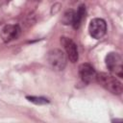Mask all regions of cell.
I'll use <instances>...</instances> for the list:
<instances>
[{"instance_id": "1", "label": "cell", "mask_w": 123, "mask_h": 123, "mask_svg": "<svg viewBox=\"0 0 123 123\" xmlns=\"http://www.w3.org/2000/svg\"><path fill=\"white\" fill-rule=\"evenodd\" d=\"M95 80L98 82V84L101 86H103L105 89H107L111 93L116 94V95L121 94L122 84L114 76L108 74V73H105V72H101V73H98L96 75Z\"/></svg>"}, {"instance_id": "2", "label": "cell", "mask_w": 123, "mask_h": 123, "mask_svg": "<svg viewBox=\"0 0 123 123\" xmlns=\"http://www.w3.org/2000/svg\"><path fill=\"white\" fill-rule=\"evenodd\" d=\"M47 61L49 65L56 71H62L66 65V56L60 49H52L48 52Z\"/></svg>"}, {"instance_id": "3", "label": "cell", "mask_w": 123, "mask_h": 123, "mask_svg": "<svg viewBox=\"0 0 123 123\" xmlns=\"http://www.w3.org/2000/svg\"><path fill=\"white\" fill-rule=\"evenodd\" d=\"M106 65L108 69L115 76L122 78L123 76V65L122 58L118 53L111 52L106 56Z\"/></svg>"}, {"instance_id": "4", "label": "cell", "mask_w": 123, "mask_h": 123, "mask_svg": "<svg viewBox=\"0 0 123 123\" xmlns=\"http://www.w3.org/2000/svg\"><path fill=\"white\" fill-rule=\"evenodd\" d=\"M107 31V25L104 19L102 18H94L90 21L88 25L89 35L96 39L103 37Z\"/></svg>"}, {"instance_id": "5", "label": "cell", "mask_w": 123, "mask_h": 123, "mask_svg": "<svg viewBox=\"0 0 123 123\" xmlns=\"http://www.w3.org/2000/svg\"><path fill=\"white\" fill-rule=\"evenodd\" d=\"M61 42L66 52V57L71 62H76L79 59V54H78V48L76 43L69 37H61Z\"/></svg>"}, {"instance_id": "6", "label": "cell", "mask_w": 123, "mask_h": 123, "mask_svg": "<svg viewBox=\"0 0 123 123\" xmlns=\"http://www.w3.org/2000/svg\"><path fill=\"white\" fill-rule=\"evenodd\" d=\"M21 29L16 24H7L5 25L0 32V37L4 42H10L16 39L20 35Z\"/></svg>"}, {"instance_id": "7", "label": "cell", "mask_w": 123, "mask_h": 123, "mask_svg": "<svg viewBox=\"0 0 123 123\" xmlns=\"http://www.w3.org/2000/svg\"><path fill=\"white\" fill-rule=\"evenodd\" d=\"M79 75L84 83L88 84V83L93 82L96 79L97 73L91 64L85 62V63L80 64L79 66Z\"/></svg>"}, {"instance_id": "8", "label": "cell", "mask_w": 123, "mask_h": 123, "mask_svg": "<svg viewBox=\"0 0 123 123\" xmlns=\"http://www.w3.org/2000/svg\"><path fill=\"white\" fill-rule=\"evenodd\" d=\"M86 16V7L85 6H80L78 11L75 12V16H74V21L72 23V26L74 29H78L83 21V19Z\"/></svg>"}, {"instance_id": "9", "label": "cell", "mask_w": 123, "mask_h": 123, "mask_svg": "<svg viewBox=\"0 0 123 123\" xmlns=\"http://www.w3.org/2000/svg\"><path fill=\"white\" fill-rule=\"evenodd\" d=\"M74 16H75V12L73 10H67L62 15V22L64 25H69V24L72 25V23L74 21Z\"/></svg>"}, {"instance_id": "10", "label": "cell", "mask_w": 123, "mask_h": 123, "mask_svg": "<svg viewBox=\"0 0 123 123\" xmlns=\"http://www.w3.org/2000/svg\"><path fill=\"white\" fill-rule=\"evenodd\" d=\"M27 99H29V101L35 103V104H38V105H42V104H47L49 103L48 99L43 98V97H35V96H28Z\"/></svg>"}]
</instances>
